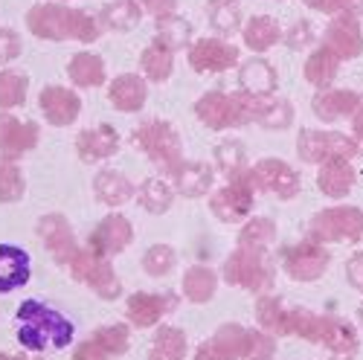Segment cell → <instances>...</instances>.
Instances as JSON below:
<instances>
[{"instance_id": "cell-30", "label": "cell", "mask_w": 363, "mask_h": 360, "mask_svg": "<svg viewBox=\"0 0 363 360\" xmlns=\"http://www.w3.org/2000/svg\"><path fill=\"white\" fill-rule=\"evenodd\" d=\"M94 198L105 206H123V203H131V198H137V186L128 180V174L105 166L94 177Z\"/></svg>"}, {"instance_id": "cell-39", "label": "cell", "mask_w": 363, "mask_h": 360, "mask_svg": "<svg viewBox=\"0 0 363 360\" xmlns=\"http://www.w3.org/2000/svg\"><path fill=\"white\" fill-rule=\"evenodd\" d=\"M137 203L143 206V213L148 215H166L174 203V189L166 177H145L137 186Z\"/></svg>"}, {"instance_id": "cell-59", "label": "cell", "mask_w": 363, "mask_h": 360, "mask_svg": "<svg viewBox=\"0 0 363 360\" xmlns=\"http://www.w3.org/2000/svg\"><path fill=\"white\" fill-rule=\"evenodd\" d=\"M58 4H67V0H58Z\"/></svg>"}, {"instance_id": "cell-45", "label": "cell", "mask_w": 363, "mask_h": 360, "mask_svg": "<svg viewBox=\"0 0 363 360\" xmlns=\"http://www.w3.org/2000/svg\"><path fill=\"white\" fill-rule=\"evenodd\" d=\"M26 192V177L15 157L0 154V203H18Z\"/></svg>"}, {"instance_id": "cell-28", "label": "cell", "mask_w": 363, "mask_h": 360, "mask_svg": "<svg viewBox=\"0 0 363 360\" xmlns=\"http://www.w3.org/2000/svg\"><path fill=\"white\" fill-rule=\"evenodd\" d=\"M218 282H221L218 270H213L209 264H192L184 274V279H180V296L192 305H206L216 299Z\"/></svg>"}, {"instance_id": "cell-6", "label": "cell", "mask_w": 363, "mask_h": 360, "mask_svg": "<svg viewBox=\"0 0 363 360\" xmlns=\"http://www.w3.org/2000/svg\"><path fill=\"white\" fill-rule=\"evenodd\" d=\"M306 235L320 244H357L363 242V209L352 203H335L317 209L308 218Z\"/></svg>"}, {"instance_id": "cell-21", "label": "cell", "mask_w": 363, "mask_h": 360, "mask_svg": "<svg viewBox=\"0 0 363 360\" xmlns=\"http://www.w3.org/2000/svg\"><path fill=\"white\" fill-rule=\"evenodd\" d=\"M363 94L360 90H349V87H325L317 90L311 96V111L320 123L325 125H335L343 123V119H352V113L360 108Z\"/></svg>"}, {"instance_id": "cell-34", "label": "cell", "mask_w": 363, "mask_h": 360, "mask_svg": "<svg viewBox=\"0 0 363 360\" xmlns=\"http://www.w3.org/2000/svg\"><path fill=\"white\" fill-rule=\"evenodd\" d=\"M213 166L216 171L224 177V180H235L241 174H247L250 163H247V145L235 140V137H227L221 142H216L213 148Z\"/></svg>"}, {"instance_id": "cell-24", "label": "cell", "mask_w": 363, "mask_h": 360, "mask_svg": "<svg viewBox=\"0 0 363 360\" xmlns=\"http://www.w3.org/2000/svg\"><path fill=\"white\" fill-rule=\"evenodd\" d=\"M108 102L119 113H140L148 102V79L143 73H119L108 84Z\"/></svg>"}, {"instance_id": "cell-46", "label": "cell", "mask_w": 363, "mask_h": 360, "mask_svg": "<svg viewBox=\"0 0 363 360\" xmlns=\"http://www.w3.org/2000/svg\"><path fill=\"white\" fill-rule=\"evenodd\" d=\"M140 264H143V274H145V276L163 279V276L174 274V267H177V250H174L172 244H151V247L143 253Z\"/></svg>"}, {"instance_id": "cell-31", "label": "cell", "mask_w": 363, "mask_h": 360, "mask_svg": "<svg viewBox=\"0 0 363 360\" xmlns=\"http://www.w3.org/2000/svg\"><path fill=\"white\" fill-rule=\"evenodd\" d=\"M189 357V337L184 328L160 322L148 346V360H186Z\"/></svg>"}, {"instance_id": "cell-43", "label": "cell", "mask_w": 363, "mask_h": 360, "mask_svg": "<svg viewBox=\"0 0 363 360\" xmlns=\"http://www.w3.org/2000/svg\"><path fill=\"white\" fill-rule=\"evenodd\" d=\"M90 337L99 343V349H102L111 360H116V357L128 354V349H131V325H128V322H108V325L94 328V332H90Z\"/></svg>"}, {"instance_id": "cell-48", "label": "cell", "mask_w": 363, "mask_h": 360, "mask_svg": "<svg viewBox=\"0 0 363 360\" xmlns=\"http://www.w3.org/2000/svg\"><path fill=\"white\" fill-rule=\"evenodd\" d=\"M282 44L291 52H302V50H311L317 44V33H314V23L308 18H296L291 21V26L282 33Z\"/></svg>"}, {"instance_id": "cell-23", "label": "cell", "mask_w": 363, "mask_h": 360, "mask_svg": "<svg viewBox=\"0 0 363 360\" xmlns=\"http://www.w3.org/2000/svg\"><path fill=\"white\" fill-rule=\"evenodd\" d=\"M123 140H119V131L108 123H99L94 128H84L79 137H76V157L84 163V166H94V163H105L111 160Z\"/></svg>"}, {"instance_id": "cell-47", "label": "cell", "mask_w": 363, "mask_h": 360, "mask_svg": "<svg viewBox=\"0 0 363 360\" xmlns=\"http://www.w3.org/2000/svg\"><path fill=\"white\" fill-rule=\"evenodd\" d=\"M29 79L21 70H0V111H12L26 102Z\"/></svg>"}, {"instance_id": "cell-15", "label": "cell", "mask_w": 363, "mask_h": 360, "mask_svg": "<svg viewBox=\"0 0 363 360\" xmlns=\"http://www.w3.org/2000/svg\"><path fill=\"white\" fill-rule=\"evenodd\" d=\"M323 47H328L340 62H354L363 55V26L357 12H340L323 29Z\"/></svg>"}, {"instance_id": "cell-54", "label": "cell", "mask_w": 363, "mask_h": 360, "mask_svg": "<svg viewBox=\"0 0 363 360\" xmlns=\"http://www.w3.org/2000/svg\"><path fill=\"white\" fill-rule=\"evenodd\" d=\"M140 6H143V12L155 15V21H157L163 15L177 12V0H140Z\"/></svg>"}, {"instance_id": "cell-37", "label": "cell", "mask_w": 363, "mask_h": 360, "mask_svg": "<svg viewBox=\"0 0 363 360\" xmlns=\"http://www.w3.org/2000/svg\"><path fill=\"white\" fill-rule=\"evenodd\" d=\"M67 76L82 90H94V87H102L108 81L105 62H102V55H96V52H76L70 58V64H67Z\"/></svg>"}, {"instance_id": "cell-40", "label": "cell", "mask_w": 363, "mask_h": 360, "mask_svg": "<svg viewBox=\"0 0 363 360\" xmlns=\"http://www.w3.org/2000/svg\"><path fill=\"white\" fill-rule=\"evenodd\" d=\"M241 6H238V0H209L206 4V23L209 29L216 33V38H230L235 35L241 26Z\"/></svg>"}, {"instance_id": "cell-35", "label": "cell", "mask_w": 363, "mask_h": 360, "mask_svg": "<svg viewBox=\"0 0 363 360\" xmlns=\"http://www.w3.org/2000/svg\"><path fill=\"white\" fill-rule=\"evenodd\" d=\"M96 18L108 33H131L143 21V6L140 0H108Z\"/></svg>"}, {"instance_id": "cell-20", "label": "cell", "mask_w": 363, "mask_h": 360, "mask_svg": "<svg viewBox=\"0 0 363 360\" xmlns=\"http://www.w3.org/2000/svg\"><path fill=\"white\" fill-rule=\"evenodd\" d=\"M320 346L325 349L328 360H357V354H360V332H357V325L352 320H346V317L325 314Z\"/></svg>"}, {"instance_id": "cell-52", "label": "cell", "mask_w": 363, "mask_h": 360, "mask_svg": "<svg viewBox=\"0 0 363 360\" xmlns=\"http://www.w3.org/2000/svg\"><path fill=\"white\" fill-rule=\"evenodd\" d=\"M73 360H111L102 349H99V343L94 340V337H84L82 343H76V349H73V354H70Z\"/></svg>"}, {"instance_id": "cell-11", "label": "cell", "mask_w": 363, "mask_h": 360, "mask_svg": "<svg viewBox=\"0 0 363 360\" xmlns=\"http://www.w3.org/2000/svg\"><path fill=\"white\" fill-rule=\"evenodd\" d=\"M256 206V192L250 186L247 174H241L235 180H227V184L216 192H209V213H213L221 224L230 227H241Z\"/></svg>"}, {"instance_id": "cell-18", "label": "cell", "mask_w": 363, "mask_h": 360, "mask_svg": "<svg viewBox=\"0 0 363 360\" xmlns=\"http://www.w3.org/2000/svg\"><path fill=\"white\" fill-rule=\"evenodd\" d=\"M247 328L241 322H224L198 349L195 360H245Z\"/></svg>"}, {"instance_id": "cell-8", "label": "cell", "mask_w": 363, "mask_h": 360, "mask_svg": "<svg viewBox=\"0 0 363 360\" xmlns=\"http://www.w3.org/2000/svg\"><path fill=\"white\" fill-rule=\"evenodd\" d=\"M360 154V145L352 134H340L331 128H302L296 137V157L308 166H323L328 160H354Z\"/></svg>"}, {"instance_id": "cell-9", "label": "cell", "mask_w": 363, "mask_h": 360, "mask_svg": "<svg viewBox=\"0 0 363 360\" xmlns=\"http://www.w3.org/2000/svg\"><path fill=\"white\" fill-rule=\"evenodd\" d=\"M279 264L291 282L308 285V282H317L325 276V270L331 267V250L306 235L279 250Z\"/></svg>"}, {"instance_id": "cell-7", "label": "cell", "mask_w": 363, "mask_h": 360, "mask_svg": "<svg viewBox=\"0 0 363 360\" xmlns=\"http://www.w3.org/2000/svg\"><path fill=\"white\" fill-rule=\"evenodd\" d=\"M70 270V279L84 285L94 291L102 303H113V299L123 296V282H119L116 270H113V261L99 256L96 250L90 247H79V253L70 259L67 264Z\"/></svg>"}, {"instance_id": "cell-55", "label": "cell", "mask_w": 363, "mask_h": 360, "mask_svg": "<svg viewBox=\"0 0 363 360\" xmlns=\"http://www.w3.org/2000/svg\"><path fill=\"white\" fill-rule=\"evenodd\" d=\"M349 123H352V140L360 145V152H363V102H360V108L352 113Z\"/></svg>"}, {"instance_id": "cell-33", "label": "cell", "mask_w": 363, "mask_h": 360, "mask_svg": "<svg viewBox=\"0 0 363 360\" xmlns=\"http://www.w3.org/2000/svg\"><path fill=\"white\" fill-rule=\"evenodd\" d=\"M282 23L270 15H253L245 26H241V38H245V47L253 50L256 55L274 50L279 41H282Z\"/></svg>"}, {"instance_id": "cell-41", "label": "cell", "mask_w": 363, "mask_h": 360, "mask_svg": "<svg viewBox=\"0 0 363 360\" xmlns=\"http://www.w3.org/2000/svg\"><path fill=\"white\" fill-rule=\"evenodd\" d=\"M174 55H177V52H172L169 47L151 41V44L140 52V73H143L148 81L163 84V81L174 73Z\"/></svg>"}, {"instance_id": "cell-14", "label": "cell", "mask_w": 363, "mask_h": 360, "mask_svg": "<svg viewBox=\"0 0 363 360\" xmlns=\"http://www.w3.org/2000/svg\"><path fill=\"white\" fill-rule=\"evenodd\" d=\"M35 235H38V242L44 244V250L50 253V259L55 261V264H62V267H67L70 264V259L79 253V238H76V230H73V224H70V218L67 215H62V213H47V215H41L38 218V224H35Z\"/></svg>"}, {"instance_id": "cell-58", "label": "cell", "mask_w": 363, "mask_h": 360, "mask_svg": "<svg viewBox=\"0 0 363 360\" xmlns=\"http://www.w3.org/2000/svg\"><path fill=\"white\" fill-rule=\"evenodd\" d=\"M357 322H360V328H363V303L357 305Z\"/></svg>"}, {"instance_id": "cell-36", "label": "cell", "mask_w": 363, "mask_h": 360, "mask_svg": "<svg viewBox=\"0 0 363 360\" xmlns=\"http://www.w3.org/2000/svg\"><path fill=\"white\" fill-rule=\"evenodd\" d=\"M192 35H195V29H192L189 18L172 12V15H163L155 21V38L151 41L169 47L172 52H180V50H189V44L195 41Z\"/></svg>"}, {"instance_id": "cell-5", "label": "cell", "mask_w": 363, "mask_h": 360, "mask_svg": "<svg viewBox=\"0 0 363 360\" xmlns=\"http://www.w3.org/2000/svg\"><path fill=\"white\" fill-rule=\"evenodd\" d=\"M131 145L160 171V177L184 160V140L169 119H143L131 131Z\"/></svg>"}, {"instance_id": "cell-16", "label": "cell", "mask_w": 363, "mask_h": 360, "mask_svg": "<svg viewBox=\"0 0 363 360\" xmlns=\"http://www.w3.org/2000/svg\"><path fill=\"white\" fill-rule=\"evenodd\" d=\"M134 224L123 215V213H111L102 221H96V227L87 235V247L96 250L105 259H116L119 253H125L134 242Z\"/></svg>"}, {"instance_id": "cell-4", "label": "cell", "mask_w": 363, "mask_h": 360, "mask_svg": "<svg viewBox=\"0 0 363 360\" xmlns=\"http://www.w3.org/2000/svg\"><path fill=\"white\" fill-rule=\"evenodd\" d=\"M218 276L224 279V285L238 288V291H247L253 296L274 293V285H277V261L270 259V253H264V250L235 247L224 259Z\"/></svg>"}, {"instance_id": "cell-38", "label": "cell", "mask_w": 363, "mask_h": 360, "mask_svg": "<svg viewBox=\"0 0 363 360\" xmlns=\"http://www.w3.org/2000/svg\"><path fill=\"white\" fill-rule=\"evenodd\" d=\"M279 235V227L274 218H264V215H253L245 224L238 227V238H235V247H247V250H264L270 253Z\"/></svg>"}, {"instance_id": "cell-50", "label": "cell", "mask_w": 363, "mask_h": 360, "mask_svg": "<svg viewBox=\"0 0 363 360\" xmlns=\"http://www.w3.org/2000/svg\"><path fill=\"white\" fill-rule=\"evenodd\" d=\"M23 52V41L15 29L9 26H0V64H9Z\"/></svg>"}, {"instance_id": "cell-27", "label": "cell", "mask_w": 363, "mask_h": 360, "mask_svg": "<svg viewBox=\"0 0 363 360\" xmlns=\"http://www.w3.org/2000/svg\"><path fill=\"white\" fill-rule=\"evenodd\" d=\"M354 184H357V171H354L352 160H343V157L323 163L320 171H317V189L325 198H331V201L349 198L352 189H354Z\"/></svg>"}, {"instance_id": "cell-49", "label": "cell", "mask_w": 363, "mask_h": 360, "mask_svg": "<svg viewBox=\"0 0 363 360\" xmlns=\"http://www.w3.org/2000/svg\"><path fill=\"white\" fill-rule=\"evenodd\" d=\"M277 337L262 332V328H247V349L245 360H277Z\"/></svg>"}, {"instance_id": "cell-42", "label": "cell", "mask_w": 363, "mask_h": 360, "mask_svg": "<svg viewBox=\"0 0 363 360\" xmlns=\"http://www.w3.org/2000/svg\"><path fill=\"white\" fill-rule=\"evenodd\" d=\"M256 125L264 131H288L294 125V102L285 96H262Z\"/></svg>"}, {"instance_id": "cell-10", "label": "cell", "mask_w": 363, "mask_h": 360, "mask_svg": "<svg viewBox=\"0 0 363 360\" xmlns=\"http://www.w3.org/2000/svg\"><path fill=\"white\" fill-rule=\"evenodd\" d=\"M247 180L256 195H274L279 201H294L302 189V174L279 160V157H262L247 169Z\"/></svg>"}, {"instance_id": "cell-26", "label": "cell", "mask_w": 363, "mask_h": 360, "mask_svg": "<svg viewBox=\"0 0 363 360\" xmlns=\"http://www.w3.org/2000/svg\"><path fill=\"white\" fill-rule=\"evenodd\" d=\"M256 325L262 332L279 337H291V305L277 293H262L256 296V308H253Z\"/></svg>"}, {"instance_id": "cell-56", "label": "cell", "mask_w": 363, "mask_h": 360, "mask_svg": "<svg viewBox=\"0 0 363 360\" xmlns=\"http://www.w3.org/2000/svg\"><path fill=\"white\" fill-rule=\"evenodd\" d=\"M0 360H47L41 354H6V351H0Z\"/></svg>"}, {"instance_id": "cell-2", "label": "cell", "mask_w": 363, "mask_h": 360, "mask_svg": "<svg viewBox=\"0 0 363 360\" xmlns=\"http://www.w3.org/2000/svg\"><path fill=\"white\" fill-rule=\"evenodd\" d=\"M26 29L41 41H82L94 44L105 33L96 15L67 4H38L26 12Z\"/></svg>"}, {"instance_id": "cell-17", "label": "cell", "mask_w": 363, "mask_h": 360, "mask_svg": "<svg viewBox=\"0 0 363 360\" xmlns=\"http://www.w3.org/2000/svg\"><path fill=\"white\" fill-rule=\"evenodd\" d=\"M216 166L213 163H203V160H180L174 163L163 177L172 184L174 195L180 198H203L213 192L216 186Z\"/></svg>"}, {"instance_id": "cell-57", "label": "cell", "mask_w": 363, "mask_h": 360, "mask_svg": "<svg viewBox=\"0 0 363 360\" xmlns=\"http://www.w3.org/2000/svg\"><path fill=\"white\" fill-rule=\"evenodd\" d=\"M346 12H363V0H346Z\"/></svg>"}, {"instance_id": "cell-44", "label": "cell", "mask_w": 363, "mask_h": 360, "mask_svg": "<svg viewBox=\"0 0 363 360\" xmlns=\"http://www.w3.org/2000/svg\"><path fill=\"white\" fill-rule=\"evenodd\" d=\"M323 325H325V314L323 311H311L306 305H294L291 308V337H299V340H306L311 346H320Z\"/></svg>"}, {"instance_id": "cell-29", "label": "cell", "mask_w": 363, "mask_h": 360, "mask_svg": "<svg viewBox=\"0 0 363 360\" xmlns=\"http://www.w3.org/2000/svg\"><path fill=\"white\" fill-rule=\"evenodd\" d=\"M33 274V259L23 247L0 244V293H12L23 288Z\"/></svg>"}, {"instance_id": "cell-32", "label": "cell", "mask_w": 363, "mask_h": 360, "mask_svg": "<svg viewBox=\"0 0 363 360\" xmlns=\"http://www.w3.org/2000/svg\"><path fill=\"white\" fill-rule=\"evenodd\" d=\"M340 58L331 52L328 47H317V50H311L308 52V58H306V64H302V76H306V81L311 84V87H317V90H325V87H335V81H337V76H340Z\"/></svg>"}, {"instance_id": "cell-1", "label": "cell", "mask_w": 363, "mask_h": 360, "mask_svg": "<svg viewBox=\"0 0 363 360\" xmlns=\"http://www.w3.org/2000/svg\"><path fill=\"white\" fill-rule=\"evenodd\" d=\"M15 337L33 354H41L44 349L62 351L73 343L76 325L70 317H65L44 299H23L15 314Z\"/></svg>"}, {"instance_id": "cell-13", "label": "cell", "mask_w": 363, "mask_h": 360, "mask_svg": "<svg viewBox=\"0 0 363 360\" xmlns=\"http://www.w3.org/2000/svg\"><path fill=\"white\" fill-rule=\"evenodd\" d=\"M186 62L192 73L206 76V73H227L241 64V50L230 44L227 38H198L186 50Z\"/></svg>"}, {"instance_id": "cell-19", "label": "cell", "mask_w": 363, "mask_h": 360, "mask_svg": "<svg viewBox=\"0 0 363 360\" xmlns=\"http://www.w3.org/2000/svg\"><path fill=\"white\" fill-rule=\"evenodd\" d=\"M41 142V128L33 119H18L9 111H0V154L6 157H21L35 152Z\"/></svg>"}, {"instance_id": "cell-25", "label": "cell", "mask_w": 363, "mask_h": 360, "mask_svg": "<svg viewBox=\"0 0 363 360\" xmlns=\"http://www.w3.org/2000/svg\"><path fill=\"white\" fill-rule=\"evenodd\" d=\"M238 73V90L245 94H253V96H277L279 90V73L277 67L267 62V58L256 55V58H247L235 67Z\"/></svg>"}, {"instance_id": "cell-53", "label": "cell", "mask_w": 363, "mask_h": 360, "mask_svg": "<svg viewBox=\"0 0 363 360\" xmlns=\"http://www.w3.org/2000/svg\"><path fill=\"white\" fill-rule=\"evenodd\" d=\"M302 6H308V9H314V12H320V15H340V12H346V0H302Z\"/></svg>"}, {"instance_id": "cell-3", "label": "cell", "mask_w": 363, "mask_h": 360, "mask_svg": "<svg viewBox=\"0 0 363 360\" xmlns=\"http://www.w3.org/2000/svg\"><path fill=\"white\" fill-rule=\"evenodd\" d=\"M262 96L245 94V90H206V94L192 105L195 119L209 131H235L256 125Z\"/></svg>"}, {"instance_id": "cell-51", "label": "cell", "mask_w": 363, "mask_h": 360, "mask_svg": "<svg viewBox=\"0 0 363 360\" xmlns=\"http://www.w3.org/2000/svg\"><path fill=\"white\" fill-rule=\"evenodd\" d=\"M346 282L357 293H363V250H357V253H352L346 259Z\"/></svg>"}, {"instance_id": "cell-12", "label": "cell", "mask_w": 363, "mask_h": 360, "mask_svg": "<svg viewBox=\"0 0 363 360\" xmlns=\"http://www.w3.org/2000/svg\"><path fill=\"white\" fill-rule=\"evenodd\" d=\"M177 291H134L125 299V322L131 328H157L166 317L180 308Z\"/></svg>"}, {"instance_id": "cell-22", "label": "cell", "mask_w": 363, "mask_h": 360, "mask_svg": "<svg viewBox=\"0 0 363 360\" xmlns=\"http://www.w3.org/2000/svg\"><path fill=\"white\" fill-rule=\"evenodd\" d=\"M38 108L44 113V119L55 128H67L73 125L79 113H82V96L73 87H62V84H47L38 94Z\"/></svg>"}]
</instances>
